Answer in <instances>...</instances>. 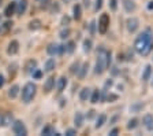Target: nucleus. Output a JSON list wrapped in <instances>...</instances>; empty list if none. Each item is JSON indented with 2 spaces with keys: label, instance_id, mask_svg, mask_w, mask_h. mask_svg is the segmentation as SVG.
<instances>
[{
  "label": "nucleus",
  "instance_id": "obj_1",
  "mask_svg": "<svg viewBox=\"0 0 153 136\" xmlns=\"http://www.w3.org/2000/svg\"><path fill=\"white\" fill-rule=\"evenodd\" d=\"M134 48L138 54L141 55H148L153 48V39H152V35H150L149 30L146 32L141 33L140 36L137 37L135 43H134Z\"/></svg>",
  "mask_w": 153,
  "mask_h": 136
},
{
  "label": "nucleus",
  "instance_id": "obj_2",
  "mask_svg": "<svg viewBox=\"0 0 153 136\" xmlns=\"http://www.w3.org/2000/svg\"><path fill=\"white\" fill-rule=\"evenodd\" d=\"M111 63V52L105 51V50H100L99 54V59H97V63H96V73L97 74H101L102 71L109 66Z\"/></svg>",
  "mask_w": 153,
  "mask_h": 136
},
{
  "label": "nucleus",
  "instance_id": "obj_3",
  "mask_svg": "<svg viewBox=\"0 0 153 136\" xmlns=\"http://www.w3.org/2000/svg\"><path fill=\"white\" fill-rule=\"evenodd\" d=\"M36 91H37V87H36L33 83H27V84L23 87V89H22V99H23V102H25V103H29V102L34 98Z\"/></svg>",
  "mask_w": 153,
  "mask_h": 136
},
{
  "label": "nucleus",
  "instance_id": "obj_4",
  "mask_svg": "<svg viewBox=\"0 0 153 136\" xmlns=\"http://www.w3.org/2000/svg\"><path fill=\"white\" fill-rule=\"evenodd\" d=\"M108 26H109L108 14H102V15L100 17V21H99V32L101 33V35H104V33L107 32V29H108Z\"/></svg>",
  "mask_w": 153,
  "mask_h": 136
},
{
  "label": "nucleus",
  "instance_id": "obj_5",
  "mask_svg": "<svg viewBox=\"0 0 153 136\" xmlns=\"http://www.w3.org/2000/svg\"><path fill=\"white\" fill-rule=\"evenodd\" d=\"M13 131H14V133H15V135H18V136L27 135V129H26V126L23 125L22 121H15V122H14V125H13Z\"/></svg>",
  "mask_w": 153,
  "mask_h": 136
},
{
  "label": "nucleus",
  "instance_id": "obj_6",
  "mask_svg": "<svg viewBox=\"0 0 153 136\" xmlns=\"http://www.w3.org/2000/svg\"><path fill=\"white\" fill-rule=\"evenodd\" d=\"M127 29H128V32H135V30L138 29V20L137 18H128L127 20Z\"/></svg>",
  "mask_w": 153,
  "mask_h": 136
},
{
  "label": "nucleus",
  "instance_id": "obj_7",
  "mask_svg": "<svg viewBox=\"0 0 153 136\" xmlns=\"http://www.w3.org/2000/svg\"><path fill=\"white\" fill-rule=\"evenodd\" d=\"M26 7H27V2H26V0H21V2H18V3H16V10H15L16 14H18V15L25 14Z\"/></svg>",
  "mask_w": 153,
  "mask_h": 136
},
{
  "label": "nucleus",
  "instance_id": "obj_8",
  "mask_svg": "<svg viewBox=\"0 0 153 136\" xmlns=\"http://www.w3.org/2000/svg\"><path fill=\"white\" fill-rule=\"evenodd\" d=\"M18 50H19V43L16 41V40H13V41L10 43L7 52H8L10 55H14V54H16V52H18Z\"/></svg>",
  "mask_w": 153,
  "mask_h": 136
},
{
  "label": "nucleus",
  "instance_id": "obj_9",
  "mask_svg": "<svg viewBox=\"0 0 153 136\" xmlns=\"http://www.w3.org/2000/svg\"><path fill=\"white\" fill-rule=\"evenodd\" d=\"M143 124H145L148 131H153V116L152 114H146V116L143 117Z\"/></svg>",
  "mask_w": 153,
  "mask_h": 136
},
{
  "label": "nucleus",
  "instance_id": "obj_10",
  "mask_svg": "<svg viewBox=\"0 0 153 136\" xmlns=\"http://www.w3.org/2000/svg\"><path fill=\"white\" fill-rule=\"evenodd\" d=\"M123 7L127 13H133L135 10V3L134 0H123Z\"/></svg>",
  "mask_w": 153,
  "mask_h": 136
},
{
  "label": "nucleus",
  "instance_id": "obj_11",
  "mask_svg": "<svg viewBox=\"0 0 153 136\" xmlns=\"http://www.w3.org/2000/svg\"><path fill=\"white\" fill-rule=\"evenodd\" d=\"M15 10H16V3H15V2H11V3L7 6L6 11H4V15H6V17L14 15V14H15Z\"/></svg>",
  "mask_w": 153,
  "mask_h": 136
},
{
  "label": "nucleus",
  "instance_id": "obj_12",
  "mask_svg": "<svg viewBox=\"0 0 153 136\" xmlns=\"http://www.w3.org/2000/svg\"><path fill=\"white\" fill-rule=\"evenodd\" d=\"M53 87H55V77H49L47 81H45L44 91L45 92H49V91H52V88Z\"/></svg>",
  "mask_w": 153,
  "mask_h": 136
},
{
  "label": "nucleus",
  "instance_id": "obj_13",
  "mask_svg": "<svg viewBox=\"0 0 153 136\" xmlns=\"http://www.w3.org/2000/svg\"><path fill=\"white\" fill-rule=\"evenodd\" d=\"M47 51H48V54L49 55H59V45L57 44H51L49 47L47 48Z\"/></svg>",
  "mask_w": 153,
  "mask_h": 136
},
{
  "label": "nucleus",
  "instance_id": "obj_14",
  "mask_svg": "<svg viewBox=\"0 0 153 136\" xmlns=\"http://www.w3.org/2000/svg\"><path fill=\"white\" fill-rule=\"evenodd\" d=\"M74 122H75L76 128L82 126V124H83V116H82V113H76L75 114V117H74Z\"/></svg>",
  "mask_w": 153,
  "mask_h": 136
},
{
  "label": "nucleus",
  "instance_id": "obj_15",
  "mask_svg": "<svg viewBox=\"0 0 153 136\" xmlns=\"http://www.w3.org/2000/svg\"><path fill=\"white\" fill-rule=\"evenodd\" d=\"M89 96H90V89L89 88H83V89L81 91V94H79V99L85 102V101L89 99Z\"/></svg>",
  "mask_w": 153,
  "mask_h": 136
},
{
  "label": "nucleus",
  "instance_id": "obj_16",
  "mask_svg": "<svg viewBox=\"0 0 153 136\" xmlns=\"http://www.w3.org/2000/svg\"><path fill=\"white\" fill-rule=\"evenodd\" d=\"M66 85H67V78L66 77H60L59 78V81H57V91L62 92V91L66 88Z\"/></svg>",
  "mask_w": 153,
  "mask_h": 136
},
{
  "label": "nucleus",
  "instance_id": "obj_17",
  "mask_svg": "<svg viewBox=\"0 0 153 136\" xmlns=\"http://www.w3.org/2000/svg\"><path fill=\"white\" fill-rule=\"evenodd\" d=\"M150 74H152V66L148 65L146 68H145V71H143V74H142V80L143 81H148L150 78Z\"/></svg>",
  "mask_w": 153,
  "mask_h": 136
},
{
  "label": "nucleus",
  "instance_id": "obj_18",
  "mask_svg": "<svg viewBox=\"0 0 153 136\" xmlns=\"http://www.w3.org/2000/svg\"><path fill=\"white\" fill-rule=\"evenodd\" d=\"M55 59H48L47 62H45V71H51V70H53L55 69Z\"/></svg>",
  "mask_w": 153,
  "mask_h": 136
},
{
  "label": "nucleus",
  "instance_id": "obj_19",
  "mask_svg": "<svg viewBox=\"0 0 153 136\" xmlns=\"http://www.w3.org/2000/svg\"><path fill=\"white\" fill-rule=\"evenodd\" d=\"M105 121H107V116H105V114H101V116H99V118H97V122H96V128H97V129H99V128H101V126L105 124Z\"/></svg>",
  "mask_w": 153,
  "mask_h": 136
},
{
  "label": "nucleus",
  "instance_id": "obj_20",
  "mask_svg": "<svg viewBox=\"0 0 153 136\" xmlns=\"http://www.w3.org/2000/svg\"><path fill=\"white\" fill-rule=\"evenodd\" d=\"M41 133H42V135H47V136L56 135V133H55V129H53V128H52L51 125H47V126H45V128H42Z\"/></svg>",
  "mask_w": 153,
  "mask_h": 136
},
{
  "label": "nucleus",
  "instance_id": "obj_21",
  "mask_svg": "<svg viewBox=\"0 0 153 136\" xmlns=\"http://www.w3.org/2000/svg\"><path fill=\"white\" fill-rule=\"evenodd\" d=\"M13 114H10V113H7V114H4L3 116V125H10V124L13 122Z\"/></svg>",
  "mask_w": 153,
  "mask_h": 136
},
{
  "label": "nucleus",
  "instance_id": "obj_22",
  "mask_svg": "<svg viewBox=\"0 0 153 136\" xmlns=\"http://www.w3.org/2000/svg\"><path fill=\"white\" fill-rule=\"evenodd\" d=\"M100 96H101V94H100L99 89L93 91V95H92V103H97V102L100 101Z\"/></svg>",
  "mask_w": 153,
  "mask_h": 136
},
{
  "label": "nucleus",
  "instance_id": "obj_23",
  "mask_svg": "<svg viewBox=\"0 0 153 136\" xmlns=\"http://www.w3.org/2000/svg\"><path fill=\"white\" fill-rule=\"evenodd\" d=\"M41 26V21H38V20H34V21H32L30 22V25H29V28L32 30H36V29H38Z\"/></svg>",
  "mask_w": 153,
  "mask_h": 136
},
{
  "label": "nucleus",
  "instance_id": "obj_24",
  "mask_svg": "<svg viewBox=\"0 0 153 136\" xmlns=\"http://www.w3.org/2000/svg\"><path fill=\"white\" fill-rule=\"evenodd\" d=\"M74 18H75V20H79L81 18V6L79 4H75V6H74Z\"/></svg>",
  "mask_w": 153,
  "mask_h": 136
},
{
  "label": "nucleus",
  "instance_id": "obj_25",
  "mask_svg": "<svg viewBox=\"0 0 153 136\" xmlns=\"http://www.w3.org/2000/svg\"><path fill=\"white\" fill-rule=\"evenodd\" d=\"M18 91H19V87H18V85H14L13 88H10V92H8L10 98H15L16 95H18Z\"/></svg>",
  "mask_w": 153,
  "mask_h": 136
},
{
  "label": "nucleus",
  "instance_id": "obj_26",
  "mask_svg": "<svg viewBox=\"0 0 153 136\" xmlns=\"http://www.w3.org/2000/svg\"><path fill=\"white\" fill-rule=\"evenodd\" d=\"M88 69H89V63H83V66H82V70L79 71V78H83L85 77V73L88 71Z\"/></svg>",
  "mask_w": 153,
  "mask_h": 136
},
{
  "label": "nucleus",
  "instance_id": "obj_27",
  "mask_svg": "<svg viewBox=\"0 0 153 136\" xmlns=\"http://www.w3.org/2000/svg\"><path fill=\"white\" fill-rule=\"evenodd\" d=\"M137 125H138V120H137V118H133V120L128 121L127 128H128V129H134V128H135Z\"/></svg>",
  "mask_w": 153,
  "mask_h": 136
},
{
  "label": "nucleus",
  "instance_id": "obj_28",
  "mask_svg": "<svg viewBox=\"0 0 153 136\" xmlns=\"http://www.w3.org/2000/svg\"><path fill=\"white\" fill-rule=\"evenodd\" d=\"M74 48H75V43H74V41H68V44L66 45V51L71 54V52H74Z\"/></svg>",
  "mask_w": 153,
  "mask_h": 136
},
{
  "label": "nucleus",
  "instance_id": "obj_29",
  "mask_svg": "<svg viewBox=\"0 0 153 136\" xmlns=\"http://www.w3.org/2000/svg\"><path fill=\"white\" fill-rule=\"evenodd\" d=\"M83 50L85 51H90L92 50V40H85L83 41Z\"/></svg>",
  "mask_w": 153,
  "mask_h": 136
},
{
  "label": "nucleus",
  "instance_id": "obj_30",
  "mask_svg": "<svg viewBox=\"0 0 153 136\" xmlns=\"http://www.w3.org/2000/svg\"><path fill=\"white\" fill-rule=\"evenodd\" d=\"M109 6H111V10L115 11V10H116V7H118V0H111Z\"/></svg>",
  "mask_w": 153,
  "mask_h": 136
},
{
  "label": "nucleus",
  "instance_id": "obj_31",
  "mask_svg": "<svg viewBox=\"0 0 153 136\" xmlns=\"http://www.w3.org/2000/svg\"><path fill=\"white\" fill-rule=\"evenodd\" d=\"M78 66H79V63H78V62H76V63H74L73 66H71V73H73V74H75L76 71H78Z\"/></svg>",
  "mask_w": 153,
  "mask_h": 136
},
{
  "label": "nucleus",
  "instance_id": "obj_32",
  "mask_svg": "<svg viewBox=\"0 0 153 136\" xmlns=\"http://www.w3.org/2000/svg\"><path fill=\"white\" fill-rule=\"evenodd\" d=\"M68 35H70V30L66 29V30H63V32L60 33V37L62 39H66V37H68Z\"/></svg>",
  "mask_w": 153,
  "mask_h": 136
},
{
  "label": "nucleus",
  "instance_id": "obj_33",
  "mask_svg": "<svg viewBox=\"0 0 153 136\" xmlns=\"http://www.w3.org/2000/svg\"><path fill=\"white\" fill-rule=\"evenodd\" d=\"M102 6V0H96V11H99Z\"/></svg>",
  "mask_w": 153,
  "mask_h": 136
},
{
  "label": "nucleus",
  "instance_id": "obj_34",
  "mask_svg": "<svg viewBox=\"0 0 153 136\" xmlns=\"http://www.w3.org/2000/svg\"><path fill=\"white\" fill-rule=\"evenodd\" d=\"M116 99H118V95H108V96H107V101H108V102L116 101Z\"/></svg>",
  "mask_w": 153,
  "mask_h": 136
},
{
  "label": "nucleus",
  "instance_id": "obj_35",
  "mask_svg": "<svg viewBox=\"0 0 153 136\" xmlns=\"http://www.w3.org/2000/svg\"><path fill=\"white\" fill-rule=\"evenodd\" d=\"M70 23V18L68 17H63V20H62V25H68Z\"/></svg>",
  "mask_w": 153,
  "mask_h": 136
},
{
  "label": "nucleus",
  "instance_id": "obj_36",
  "mask_svg": "<svg viewBox=\"0 0 153 136\" xmlns=\"http://www.w3.org/2000/svg\"><path fill=\"white\" fill-rule=\"evenodd\" d=\"M75 133H76V131H75V129H68V131H67V132H66V135H68V136H73V135H75Z\"/></svg>",
  "mask_w": 153,
  "mask_h": 136
},
{
  "label": "nucleus",
  "instance_id": "obj_37",
  "mask_svg": "<svg viewBox=\"0 0 153 136\" xmlns=\"http://www.w3.org/2000/svg\"><path fill=\"white\" fill-rule=\"evenodd\" d=\"M41 76H42V73H41V71H40V70L34 71V77H36V78H40V77H41Z\"/></svg>",
  "mask_w": 153,
  "mask_h": 136
},
{
  "label": "nucleus",
  "instance_id": "obj_38",
  "mask_svg": "<svg viewBox=\"0 0 153 136\" xmlns=\"http://www.w3.org/2000/svg\"><path fill=\"white\" fill-rule=\"evenodd\" d=\"M118 132H119V129H118V128H115V129H112L111 132H109V135H111V136H115Z\"/></svg>",
  "mask_w": 153,
  "mask_h": 136
},
{
  "label": "nucleus",
  "instance_id": "obj_39",
  "mask_svg": "<svg viewBox=\"0 0 153 136\" xmlns=\"http://www.w3.org/2000/svg\"><path fill=\"white\" fill-rule=\"evenodd\" d=\"M11 26H13V22H10V21H8V22L4 23V28H6V29H10Z\"/></svg>",
  "mask_w": 153,
  "mask_h": 136
},
{
  "label": "nucleus",
  "instance_id": "obj_40",
  "mask_svg": "<svg viewBox=\"0 0 153 136\" xmlns=\"http://www.w3.org/2000/svg\"><path fill=\"white\" fill-rule=\"evenodd\" d=\"M3 84H4V77L1 74H0V88L3 87Z\"/></svg>",
  "mask_w": 153,
  "mask_h": 136
},
{
  "label": "nucleus",
  "instance_id": "obj_41",
  "mask_svg": "<svg viewBox=\"0 0 153 136\" xmlns=\"http://www.w3.org/2000/svg\"><path fill=\"white\" fill-rule=\"evenodd\" d=\"M148 8H149V10H153V2H149V4H148Z\"/></svg>",
  "mask_w": 153,
  "mask_h": 136
},
{
  "label": "nucleus",
  "instance_id": "obj_42",
  "mask_svg": "<svg viewBox=\"0 0 153 136\" xmlns=\"http://www.w3.org/2000/svg\"><path fill=\"white\" fill-rule=\"evenodd\" d=\"M3 125V116H1V114H0V126Z\"/></svg>",
  "mask_w": 153,
  "mask_h": 136
},
{
  "label": "nucleus",
  "instance_id": "obj_43",
  "mask_svg": "<svg viewBox=\"0 0 153 136\" xmlns=\"http://www.w3.org/2000/svg\"><path fill=\"white\" fill-rule=\"evenodd\" d=\"M38 2H44V0H38Z\"/></svg>",
  "mask_w": 153,
  "mask_h": 136
},
{
  "label": "nucleus",
  "instance_id": "obj_44",
  "mask_svg": "<svg viewBox=\"0 0 153 136\" xmlns=\"http://www.w3.org/2000/svg\"><path fill=\"white\" fill-rule=\"evenodd\" d=\"M64 2H66V3H67V0H64Z\"/></svg>",
  "mask_w": 153,
  "mask_h": 136
},
{
  "label": "nucleus",
  "instance_id": "obj_45",
  "mask_svg": "<svg viewBox=\"0 0 153 136\" xmlns=\"http://www.w3.org/2000/svg\"><path fill=\"white\" fill-rule=\"evenodd\" d=\"M0 3H1V2H0Z\"/></svg>",
  "mask_w": 153,
  "mask_h": 136
}]
</instances>
